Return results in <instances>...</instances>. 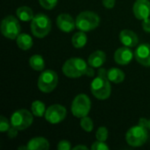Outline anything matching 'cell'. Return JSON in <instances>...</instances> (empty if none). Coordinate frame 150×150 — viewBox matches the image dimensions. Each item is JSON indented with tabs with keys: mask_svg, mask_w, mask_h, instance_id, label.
<instances>
[{
	"mask_svg": "<svg viewBox=\"0 0 150 150\" xmlns=\"http://www.w3.org/2000/svg\"><path fill=\"white\" fill-rule=\"evenodd\" d=\"M21 27L18 20L13 16L5 17L1 23V33L3 35L10 40L17 39V37L20 34Z\"/></svg>",
	"mask_w": 150,
	"mask_h": 150,
	"instance_id": "9c48e42d",
	"label": "cell"
},
{
	"mask_svg": "<svg viewBox=\"0 0 150 150\" xmlns=\"http://www.w3.org/2000/svg\"><path fill=\"white\" fill-rule=\"evenodd\" d=\"M18 129H16L15 127H11V128H10L8 130V135H9V137L10 138H15L17 136V134H18Z\"/></svg>",
	"mask_w": 150,
	"mask_h": 150,
	"instance_id": "1f68e13d",
	"label": "cell"
},
{
	"mask_svg": "<svg viewBox=\"0 0 150 150\" xmlns=\"http://www.w3.org/2000/svg\"><path fill=\"white\" fill-rule=\"evenodd\" d=\"M51 20L43 13H39L33 17L31 22V31L36 38L46 37L51 30Z\"/></svg>",
	"mask_w": 150,
	"mask_h": 150,
	"instance_id": "7a4b0ae2",
	"label": "cell"
},
{
	"mask_svg": "<svg viewBox=\"0 0 150 150\" xmlns=\"http://www.w3.org/2000/svg\"><path fill=\"white\" fill-rule=\"evenodd\" d=\"M148 140L147 127L142 125L131 127L126 134V141L132 147H141Z\"/></svg>",
	"mask_w": 150,
	"mask_h": 150,
	"instance_id": "5b68a950",
	"label": "cell"
},
{
	"mask_svg": "<svg viewBox=\"0 0 150 150\" xmlns=\"http://www.w3.org/2000/svg\"><path fill=\"white\" fill-rule=\"evenodd\" d=\"M58 83V75L51 69L43 71L38 79V87L40 91L49 93L53 91Z\"/></svg>",
	"mask_w": 150,
	"mask_h": 150,
	"instance_id": "ba28073f",
	"label": "cell"
},
{
	"mask_svg": "<svg viewBox=\"0 0 150 150\" xmlns=\"http://www.w3.org/2000/svg\"><path fill=\"white\" fill-rule=\"evenodd\" d=\"M91 103L89 97L85 94L77 95L71 105L72 114L76 118H83L89 114L91 111Z\"/></svg>",
	"mask_w": 150,
	"mask_h": 150,
	"instance_id": "52a82bcc",
	"label": "cell"
},
{
	"mask_svg": "<svg viewBox=\"0 0 150 150\" xmlns=\"http://www.w3.org/2000/svg\"><path fill=\"white\" fill-rule=\"evenodd\" d=\"M133 11L136 18L143 20L150 16V1L149 0H136L134 6Z\"/></svg>",
	"mask_w": 150,
	"mask_h": 150,
	"instance_id": "8fae6325",
	"label": "cell"
},
{
	"mask_svg": "<svg viewBox=\"0 0 150 150\" xmlns=\"http://www.w3.org/2000/svg\"><path fill=\"white\" fill-rule=\"evenodd\" d=\"M94 74H95V72H94V70H93L92 67H88V69H87V70H86V74H85V75H87L88 76H94Z\"/></svg>",
	"mask_w": 150,
	"mask_h": 150,
	"instance_id": "d6a6232c",
	"label": "cell"
},
{
	"mask_svg": "<svg viewBox=\"0 0 150 150\" xmlns=\"http://www.w3.org/2000/svg\"><path fill=\"white\" fill-rule=\"evenodd\" d=\"M103 2V5L107 8V9H112L114 7L116 0H102Z\"/></svg>",
	"mask_w": 150,
	"mask_h": 150,
	"instance_id": "f546056e",
	"label": "cell"
},
{
	"mask_svg": "<svg viewBox=\"0 0 150 150\" xmlns=\"http://www.w3.org/2000/svg\"><path fill=\"white\" fill-rule=\"evenodd\" d=\"M16 40L18 47L22 50H28L33 47V39L27 33H20Z\"/></svg>",
	"mask_w": 150,
	"mask_h": 150,
	"instance_id": "ac0fdd59",
	"label": "cell"
},
{
	"mask_svg": "<svg viewBox=\"0 0 150 150\" xmlns=\"http://www.w3.org/2000/svg\"><path fill=\"white\" fill-rule=\"evenodd\" d=\"M29 64L31 68L36 71H41L45 68V62L41 55L34 54L29 59Z\"/></svg>",
	"mask_w": 150,
	"mask_h": 150,
	"instance_id": "7402d4cb",
	"label": "cell"
},
{
	"mask_svg": "<svg viewBox=\"0 0 150 150\" xmlns=\"http://www.w3.org/2000/svg\"><path fill=\"white\" fill-rule=\"evenodd\" d=\"M72 45L76 48H82L87 43V35L85 34V32H77L72 37Z\"/></svg>",
	"mask_w": 150,
	"mask_h": 150,
	"instance_id": "44dd1931",
	"label": "cell"
},
{
	"mask_svg": "<svg viewBox=\"0 0 150 150\" xmlns=\"http://www.w3.org/2000/svg\"><path fill=\"white\" fill-rule=\"evenodd\" d=\"M26 146L30 150H46L49 149V142L43 137H35L30 140Z\"/></svg>",
	"mask_w": 150,
	"mask_h": 150,
	"instance_id": "e0dca14e",
	"label": "cell"
},
{
	"mask_svg": "<svg viewBox=\"0 0 150 150\" xmlns=\"http://www.w3.org/2000/svg\"><path fill=\"white\" fill-rule=\"evenodd\" d=\"M96 138L98 141L105 142L108 138V130L105 127H101L97 130L96 133Z\"/></svg>",
	"mask_w": 150,
	"mask_h": 150,
	"instance_id": "d4e9b609",
	"label": "cell"
},
{
	"mask_svg": "<svg viewBox=\"0 0 150 150\" xmlns=\"http://www.w3.org/2000/svg\"><path fill=\"white\" fill-rule=\"evenodd\" d=\"M98 76H105L107 77V71L105 69H99L98 70Z\"/></svg>",
	"mask_w": 150,
	"mask_h": 150,
	"instance_id": "836d02e7",
	"label": "cell"
},
{
	"mask_svg": "<svg viewBox=\"0 0 150 150\" xmlns=\"http://www.w3.org/2000/svg\"><path fill=\"white\" fill-rule=\"evenodd\" d=\"M40 4L46 10H52L54 9L56 4L58 0H39Z\"/></svg>",
	"mask_w": 150,
	"mask_h": 150,
	"instance_id": "484cf974",
	"label": "cell"
},
{
	"mask_svg": "<svg viewBox=\"0 0 150 150\" xmlns=\"http://www.w3.org/2000/svg\"><path fill=\"white\" fill-rule=\"evenodd\" d=\"M56 24L58 28L64 33H70L76 28V21H74L73 18L67 13L60 14L57 17Z\"/></svg>",
	"mask_w": 150,
	"mask_h": 150,
	"instance_id": "4fadbf2b",
	"label": "cell"
},
{
	"mask_svg": "<svg viewBox=\"0 0 150 150\" xmlns=\"http://www.w3.org/2000/svg\"><path fill=\"white\" fill-rule=\"evenodd\" d=\"M80 125H81V127L86 131V132H91L93 130V127H94V125H93V121L91 118L85 116V117H83L81 118V121H80Z\"/></svg>",
	"mask_w": 150,
	"mask_h": 150,
	"instance_id": "cb8c5ba5",
	"label": "cell"
},
{
	"mask_svg": "<svg viewBox=\"0 0 150 150\" xmlns=\"http://www.w3.org/2000/svg\"><path fill=\"white\" fill-rule=\"evenodd\" d=\"M134 54H133V51L128 47H122L116 50L114 54V60L116 63L120 65H127L131 62L133 56Z\"/></svg>",
	"mask_w": 150,
	"mask_h": 150,
	"instance_id": "5bb4252c",
	"label": "cell"
},
{
	"mask_svg": "<svg viewBox=\"0 0 150 150\" xmlns=\"http://www.w3.org/2000/svg\"><path fill=\"white\" fill-rule=\"evenodd\" d=\"M57 149L59 150H69L71 149V143L65 140L61 141L57 145Z\"/></svg>",
	"mask_w": 150,
	"mask_h": 150,
	"instance_id": "f1b7e54d",
	"label": "cell"
},
{
	"mask_svg": "<svg viewBox=\"0 0 150 150\" xmlns=\"http://www.w3.org/2000/svg\"><path fill=\"white\" fill-rule=\"evenodd\" d=\"M33 121V114L28 110L20 109L14 112L11 117V125L18 131L29 127Z\"/></svg>",
	"mask_w": 150,
	"mask_h": 150,
	"instance_id": "8992f818",
	"label": "cell"
},
{
	"mask_svg": "<svg viewBox=\"0 0 150 150\" xmlns=\"http://www.w3.org/2000/svg\"><path fill=\"white\" fill-rule=\"evenodd\" d=\"M17 17L22 21H30L33 18V12L30 7L27 6H21L18 7L16 11Z\"/></svg>",
	"mask_w": 150,
	"mask_h": 150,
	"instance_id": "ffe728a7",
	"label": "cell"
},
{
	"mask_svg": "<svg viewBox=\"0 0 150 150\" xmlns=\"http://www.w3.org/2000/svg\"><path fill=\"white\" fill-rule=\"evenodd\" d=\"M88 66L82 58H70L62 66L63 74L70 78H77L86 74Z\"/></svg>",
	"mask_w": 150,
	"mask_h": 150,
	"instance_id": "6da1fadb",
	"label": "cell"
},
{
	"mask_svg": "<svg viewBox=\"0 0 150 150\" xmlns=\"http://www.w3.org/2000/svg\"><path fill=\"white\" fill-rule=\"evenodd\" d=\"M100 23L99 16L90 11H85L81 12L76 19V27L83 32H90L94 30L98 26Z\"/></svg>",
	"mask_w": 150,
	"mask_h": 150,
	"instance_id": "3957f363",
	"label": "cell"
},
{
	"mask_svg": "<svg viewBox=\"0 0 150 150\" xmlns=\"http://www.w3.org/2000/svg\"><path fill=\"white\" fill-rule=\"evenodd\" d=\"M107 78L110 80V82H112L114 83H120L124 81L125 73L118 68H112L107 71Z\"/></svg>",
	"mask_w": 150,
	"mask_h": 150,
	"instance_id": "d6986e66",
	"label": "cell"
},
{
	"mask_svg": "<svg viewBox=\"0 0 150 150\" xmlns=\"http://www.w3.org/2000/svg\"><path fill=\"white\" fill-rule=\"evenodd\" d=\"M135 60L144 67H150V44H141L134 51Z\"/></svg>",
	"mask_w": 150,
	"mask_h": 150,
	"instance_id": "7c38bea8",
	"label": "cell"
},
{
	"mask_svg": "<svg viewBox=\"0 0 150 150\" xmlns=\"http://www.w3.org/2000/svg\"><path fill=\"white\" fill-rule=\"evenodd\" d=\"M92 150H109V147L105 143V142L102 141H97L94 142L91 146Z\"/></svg>",
	"mask_w": 150,
	"mask_h": 150,
	"instance_id": "83f0119b",
	"label": "cell"
},
{
	"mask_svg": "<svg viewBox=\"0 0 150 150\" xmlns=\"http://www.w3.org/2000/svg\"><path fill=\"white\" fill-rule=\"evenodd\" d=\"M106 61L105 53L102 50L93 52L88 58V63L92 68H100Z\"/></svg>",
	"mask_w": 150,
	"mask_h": 150,
	"instance_id": "2e32d148",
	"label": "cell"
},
{
	"mask_svg": "<svg viewBox=\"0 0 150 150\" xmlns=\"http://www.w3.org/2000/svg\"><path fill=\"white\" fill-rule=\"evenodd\" d=\"M73 149L74 150H78V149H85L87 150L88 149V148L87 147H85V146H83V145H78V146H76V147H74L73 148Z\"/></svg>",
	"mask_w": 150,
	"mask_h": 150,
	"instance_id": "e575fe53",
	"label": "cell"
},
{
	"mask_svg": "<svg viewBox=\"0 0 150 150\" xmlns=\"http://www.w3.org/2000/svg\"><path fill=\"white\" fill-rule=\"evenodd\" d=\"M46 106L45 104L40 100H35L32 104V112L35 117H42L45 116L46 112Z\"/></svg>",
	"mask_w": 150,
	"mask_h": 150,
	"instance_id": "603a6c76",
	"label": "cell"
},
{
	"mask_svg": "<svg viewBox=\"0 0 150 150\" xmlns=\"http://www.w3.org/2000/svg\"><path fill=\"white\" fill-rule=\"evenodd\" d=\"M91 91L93 96L98 99L105 100L108 98L112 91L110 80L105 76H98L91 84Z\"/></svg>",
	"mask_w": 150,
	"mask_h": 150,
	"instance_id": "277c9868",
	"label": "cell"
},
{
	"mask_svg": "<svg viewBox=\"0 0 150 150\" xmlns=\"http://www.w3.org/2000/svg\"><path fill=\"white\" fill-rule=\"evenodd\" d=\"M67 115V110L61 105H53L49 106L45 112V119L50 124H58L62 122Z\"/></svg>",
	"mask_w": 150,
	"mask_h": 150,
	"instance_id": "30bf717a",
	"label": "cell"
},
{
	"mask_svg": "<svg viewBox=\"0 0 150 150\" xmlns=\"http://www.w3.org/2000/svg\"><path fill=\"white\" fill-rule=\"evenodd\" d=\"M142 28L146 33H150V18H145L142 20Z\"/></svg>",
	"mask_w": 150,
	"mask_h": 150,
	"instance_id": "4dcf8cb0",
	"label": "cell"
},
{
	"mask_svg": "<svg viewBox=\"0 0 150 150\" xmlns=\"http://www.w3.org/2000/svg\"><path fill=\"white\" fill-rule=\"evenodd\" d=\"M120 40L124 46L128 47H136L139 43V39L137 34L134 32L128 29H125L120 32Z\"/></svg>",
	"mask_w": 150,
	"mask_h": 150,
	"instance_id": "9a60e30c",
	"label": "cell"
},
{
	"mask_svg": "<svg viewBox=\"0 0 150 150\" xmlns=\"http://www.w3.org/2000/svg\"><path fill=\"white\" fill-rule=\"evenodd\" d=\"M9 129H10V124H9L8 120L4 116L1 115L0 116V132L2 133L8 132Z\"/></svg>",
	"mask_w": 150,
	"mask_h": 150,
	"instance_id": "4316f807",
	"label": "cell"
}]
</instances>
